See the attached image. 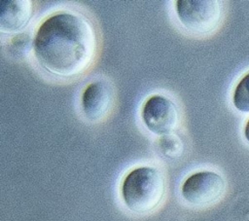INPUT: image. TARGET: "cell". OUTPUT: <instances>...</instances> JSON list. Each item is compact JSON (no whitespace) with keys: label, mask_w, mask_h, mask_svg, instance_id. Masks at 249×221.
<instances>
[{"label":"cell","mask_w":249,"mask_h":221,"mask_svg":"<svg viewBox=\"0 0 249 221\" xmlns=\"http://www.w3.org/2000/svg\"><path fill=\"white\" fill-rule=\"evenodd\" d=\"M225 181L213 171H198L190 175L183 183L181 194L184 200L196 206L216 203L224 194Z\"/></svg>","instance_id":"5b68a950"},{"label":"cell","mask_w":249,"mask_h":221,"mask_svg":"<svg viewBox=\"0 0 249 221\" xmlns=\"http://www.w3.org/2000/svg\"><path fill=\"white\" fill-rule=\"evenodd\" d=\"M165 180L161 171L153 166H139L129 171L122 184V197L132 212L153 211L163 199Z\"/></svg>","instance_id":"7a4b0ae2"},{"label":"cell","mask_w":249,"mask_h":221,"mask_svg":"<svg viewBox=\"0 0 249 221\" xmlns=\"http://www.w3.org/2000/svg\"><path fill=\"white\" fill-rule=\"evenodd\" d=\"M158 148L160 154L168 159H177L184 151L182 140L173 133L160 136L158 140Z\"/></svg>","instance_id":"ba28073f"},{"label":"cell","mask_w":249,"mask_h":221,"mask_svg":"<svg viewBox=\"0 0 249 221\" xmlns=\"http://www.w3.org/2000/svg\"><path fill=\"white\" fill-rule=\"evenodd\" d=\"M175 11L183 26L198 34L213 31L222 18L221 6L216 0H178Z\"/></svg>","instance_id":"3957f363"},{"label":"cell","mask_w":249,"mask_h":221,"mask_svg":"<svg viewBox=\"0 0 249 221\" xmlns=\"http://www.w3.org/2000/svg\"><path fill=\"white\" fill-rule=\"evenodd\" d=\"M33 15L30 0H2L0 2V31L14 33L24 28Z\"/></svg>","instance_id":"52a82bcc"},{"label":"cell","mask_w":249,"mask_h":221,"mask_svg":"<svg viewBox=\"0 0 249 221\" xmlns=\"http://www.w3.org/2000/svg\"><path fill=\"white\" fill-rule=\"evenodd\" d=\"M141 117L146 128L160 136L173 133L180 120L176 104L160 94L152 95L145 101Z\"/></svg>","instance_id":"277c9868"},{"label":"cell","mask_w":249,"mask_h":221,"mask_svg":"<svg viewBox=\"0 0 249 221\" xmlns=\"http://www.w3.org/2000/svg\"><path fill=\"white\" fill-rule=\"evenodd\" d=\"M244 135H245V138L249 141V120L245 126V129H244Z\"/></svg>","instance_id":"30bf717a"},{"label":"cell","mask_w":249,"mask_h":221,"mask_svg":"<svg viewBox=\"0 0 249 221\" xmlns=\"http://www.w3.org/2000/svg\"><path fill=\"white\" fill-rule=\"evenodd\" d=\"M38 63L51 74L73 78L86 72L97 52V37L91 22L72 12H58L38 27L33 40Z\"/></svg>","instance_id":"6da1fadb"},{"label":"cell","mask_w":249,"mask_h":221,"mask_svg":"<svg viewBox=\"0 0 249 221\" xmlns=\"http://www.w3.org/2000/svg\"><path fill=\"white\" fill-rule=\"evenodd\" d=\"M232 102L234 107L242 112H249V72L236 85Z\"/></svg>","instance_id":"9c48e42d"},{"label":"cell","mask_w":249,"mask_h":221,"mask_svg":"<svg viewBox=\"0 0 249 221\" xmlns=\"http://www.w3.org/2000/svg\"><path fill=\"white\" fill-rule=\"evenodd\" d=\"M115 99L113 86L105 80L89 83L84 90L81 99L86 118L93 123L103 120L111 110Z\"/></svg>","instance_id":"8992f818"}]
</instances>
